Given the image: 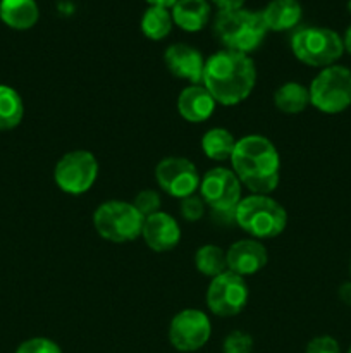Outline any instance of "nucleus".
<instances>
[{
  "mask_svg": "<svg viewBox=\"0 0 351 353\" xmlns=\"http://www.w3.org/2000/svg\"><path fill=\"white\" fill-rule=\"evenodd\" d=\"M257 69L250 55L222 50L210 55L203 68V86L220 105H237L250 97Z\"/></svg>",
  "mask_w": 351,
  "mask_h": 353,
  "instance_id": "1",
  "label": "nucleus"
},
{
  "mask_svg": "<svg viewBox=\"0 0 351 353\" xmlns=\"http://www.w3.org/2000/svg\"><path fill=\"white\" fill-rule=\"evenodd\" d=\"M231 162L241 185L255 195H268L277 188L281 159L268 138L248 134L237 140Z\"/></svg>",
  "mask_w": 351,
  "mask_h": 353,
  "instance_id": "2",
  "label": "nucleus"
},
{
  "mask_svg": "<svg viewBox=\"0 0 351 353\" xmlns=\"http://www.w3.org/2000/svg\"><path fill=\"white\" fill-rule=\"evenodd\" d=\"M217 38L226 45L227 50L250 54L257 50L267 34L262 12L248 9L219 10L213 23Z\"/></svg>",
  "mask_w": 351,
  "mask_h": 353,
  "instance_id": "3",
  "label": "nucleus"
},
{
  "mask_svg": "<svg viewBox=\"0 0 351 353\" xmlns=\"http://www.w3.org/2000/svg\"><path fill=\"white\" fill-rule=\"evenodd\" d=\"M237 226L253 238H275L288 226V212L268 195L244 196L234 209Z\"/></svg>",
  "mask_w": 351,
  "mask_h": 353,
  "instance_id": "4",
  "label": "nucleus"
},
{
  "mask_svg": "<svg viewBox=\"0 0 351 353\" xmlns=\"http://www.w3.org/2000/svg\"><path fill=\"white\" fill-rule=\"evenodd\" d=\"M291 50L299 62L312 68H329L344 52L343 38L329 28H301L291 38Z\"/></svg>",
  "mask_w": 351,
  "mask_h": 353,
  "instance_id": "5",
  "label": "nucleus"
},
{
  "mask_svg": "<svg viewBox=\"0 0 351 353\" xmlns=\"http://www.w3.org/2000/svg\"><path fill=\"white\" fill-rule=\"evenodd\" d=\"M145 217L134 209L133 203L109 200L96 207L93 226L96 233L112 243H126L141 236Z\"/></svg>",
  "mask_w": 351,
  "mask_h": 353,
  "instance_id": "6",
  "label": "nucleus"
},
{
  "mask_svg": "<svg viewBox=\"0 0 351 353\" xmlns=\"http://www.w3.org/2000/svg\"><path fill=\"white\" fill-rule=\"evenodd\" d=\"M310 103L323 114H339L351 105V71L344 65L323 68L308 88Z\"/></svg>",
  "mask_w": 351,
  "mask_h": 353,
  "instance_id": "7",
  "label": "nucleus"
},
{
  "mask_svg": "<svg viewBox=\"0 0 351 353\" xmlns=\"http://www.w3.org/2000/svg\"><path fill=\"white\" fill-rule=\"evenodd\" d=\"M98 176V162L88 150H72L57 162L54 171L58 188L69 195H83L88 192Z\"/></svg>",
  "mask_w": 351,
  "mask_h": 353,
  "instance_id": "8",
  "label": "nucleus"
},
{
  "mask_svg": "<svg viewBox=\"0 0 351 353\" xmlns=\"http://www.w3.org/2000/svg\"><path fill=\"white\" fill-rule=\"evenodd\" d=\"M248 303V285L244 278L226 271L212 279L206 292V305L219 317L237 316Z\"/></svg>",
  "mask_w": 351,
  "mask_h": 353,
  "instance_id": "9",
  "label": "nucleus"
},
{
  "mask_svg": "<svg viewBox=\"0 0 351 353\" xmlns=\"http://www.w3.org/2000/svg\"><path fill=\"white\" fill-rule=\"evenodd\" d=\"M212 334V324L205 312L186 309L176 314L169 326V341L179 352H196L205 347Z\"/></svg>",
  "mask_w": 351,
  "mask_h": 353,
  "instance_id": "10",
  "label": "nucleus"
},
{
  "mask_svg": "<svg viewBox=\"0 0 351 353\" xmlns=\"http://www.w3.org/2000/svg\"><path fill=\"white\" fill-rule=\"evenodd\" d=\"M200 193L205 205L217 212H234L241 200V181L234 171L213 168L200 181Z\"/></svg>",
  "mask_w": 351,
  "mask_h": 353,
  "instance_id": "11",
  "label": "nucleus"
},
{
  "mask_svg": "<svg viewBox=\"0 0 351 353\" xmlns=\"http://www.w3.org/2000/svg\"><path fill=\"white\" fill-rule=\"evenodd\" d=\"M158 186L174 199H188L200 188L198 169L184 157H165L155 169Z\"/></svg>",
  "mask_w": 351,
  "mask_h": 353,
  "instance_id": "12",
  "label": "nucleus"
},
{
  "mask_svg": "<svg viewBox=\"0 0 351 353\" xmlns=\"http://www.w3.org/2000/svg\"><path fill=\"white\" fill-rule=\"evenodd\" d=\"M141 236L148 248L158 252V254H164V252H171L172 248L178 247L179 240H181V230L174 217L165 212H157L145 217Z\"/></svg>",
  "mask_w": 351,
  "mask_h": 353,
  "instance_id": "13",
  "label": "nucleus"
},
{
  "mask_svg": "<svg viewBox=\"0 0 351 353\" xmlns=\"http://www.w3.org/2000/svg\"><path fill=\"white\" fill-rule=\"evenodd\" d=\"M268 261L267 250L257 240H240L226 252L227 271L241 276H253L265 268Z\"/></svg>",
  "mask_w": 351,
  "mask_h": 353,
  "instance_id": "14",
  "label": "nucleus"
},
{
  "mask_svg": "<svg viewBox=\"0 0 351 353\" xmlns=\"http://www.w3.org/2000/svg\"><path fill=\"white\" fill-rule=\"evenodd\" d=\"M164 62L176 78L188 79L191 85L202 83L205 61L195 47H189L186 43L171 45L165 50Z\"/></svg>",
  "mask_w": 351,
  "mask_h": 353,
  "instance_id": "15",
  "label": "nucleus"
},
{
  "mask_svg": "<svg viewBox=\"0 0 351 353\" xmlns=\"http://www.w3.org/2000/svg\"><path fill=\"white\" fill-rule=\"evenodd\" d=\"M215 100L203 85H189L179 93L178 110L189 123H203L215 110Z\"/></svg>",
  "mask_w": 351,
  "mask_h": 353,
  "instance_id": "16",
  "label": "nucleus"
},
{
  "mask_svg": "<svg viewBox=\"0 0 351 353\" xmlns=\"http://www.w3.org/2000/svg\"><path fill=\"white\" fill-rule=\"evenodd\" d=\"M172 21L181 30L196 33L209 23L210 6L206 0H178L171 7Z\"/></svg>",
  "mask_w": 351,
  "mask_h": 353,
  "instance_id": "17",
  "label": "nucleus"
},
{
  "mask_svg": "<svg viewBox=\"0 0 351 353\" xmlns=\"http://www.w3.org/2000/svg\"><path fill=\"white\" fill-rule=\"evenodd\" d=\"M303 16L301 3L298 0H272L262 10V17L272 31H288L299 23Z\"/></svg>",
  "mask_w": 351,
  "mask_h": 353,
  "instance_id": "18",
  "label": "nucleus"
},
{
  "mask_svg": "<svg viewBox=\"0 0 351 353\" xmlns=\"http://www.w3.org/2000/svg\"><path fill=\"white\" fill-rule=\"evenodd\" d=\"M36 0H0V19L12 30H30L38 23Z\"/></svg>",
  "mask_w": 351,
  "mask_h": 353,
  "instance_id": "19",
  "label": "nucleus"
},
{
  "mask_svg": "<svg viewBox=\"0 0 351 353\" xmlns=\"http://www.w3.org/2000/svg\"><path fill=\"white\" fill-rule=\"evenodd\" d=\"M308 88L295 81L284 83L274 93V105L284 114H299L308 107Z\"/></svg>",
  "mask_w": 351,
  "mask_h": 353,
  "instance_id": "20",
  "label": "nucleus"
},
{
  "mask_svg": "<svg viewBox=\"0 0 351 353\" xmlns=\"http://www.w3.org/2000/svg\"><path fill=\"white\" fill-rule=\"evenodd\" d=\"M234 147H236V140H234L233 133L224 128H213L209 130L202 138V150L212 161H227L233 157Z\"/></svg>",
  "mask_w": 351,
  "mask_h": 353,
  "instance_id": "21",
  "label": "nucleus"
},
{
  "mask_svg": "<svg viewBox=\"0 0 351 353\" xmlns=\"http://www.w3.org/2000/svg\"><path fill=\"white\" fill-rule=\"evenodd\" d=\"M172 24H174L172 14L165 7L150 6L141 17V31L148 40L153 41L164 40L165 37H169Z\"/></svg>",
  "mask_w": 351,
  "mask_h": 353,
  "instance_id": "22",
  "label": "nucleus"
},
{
  "mask_svg": "<svg viewBox=\"0 0 351 353\" xmlns=\"http://www.w3.org/2000/svg\"><path fill=\"white\" fill-rule=\"evenodd\" d=\"M24 116V103L14 88L0 85V131L19 126Z\"/></svg>",
  "mask_w": 351,
  "mask_h": 353,
  "instance_id": "23",
  "label": "nucleus"
},
{
  "mask_svg": "<svg viewBox=\"0 0 351 353\" xmlns=\"http://www.w3.org/2000/svg\"><path fill=\"white\" fill-rule=\"evenodd\" d=\"M195 264L200 274L209 276V278H217L222 272L227 271L226 252L215 245H205L198 248L195 255Z\"/></svg>",
  "mask_w": 351,
  "mask_h": 353,
  "instance_id": "24",
  "label": "nucleus"
},
{
  "mask_svg": "<svg viewBox=\"0 0 351 353\" xmlns=\"http://www.w3.org/2000/svg\"><path fill=\"white\" fill-rule=\"evenodd\" d=\"M134 209L141 214L143 217L151 216V214L160 212V195L155 190H141L133 202Z\"/></svg>",
  "mask_w": 351,
  "mask_h": 353,
  "instance_id": "25",
  "label": "nucleus"
},
{
  "mask_svg": "<svg viewBox=\"0 0 351 353\" xmlns=\"http://www.w3.org/2000/svg\"><path fill=\"white\" fill-rule=\"evenodd\" d=\"M253 338L244 331H233L224 340V353H251Z\"/></svg>",
  "mask_w": 351,
  "mask_h": 353,
  "instance_id": "26",
  "label": "nucleus"
},
{
  "mask_svg": "<svg viewBox=\"0 0 351 353\" xmlns=\"http://www.w3.org/2000/svg\"><path fill=\"white\" fill-rule=\"evenodd\" d=\"M16 353H62L61 347L48 338H31L17 347Z\"/></svg>",
  "mask_w": 351,
  "mask_h": 353,
  "instance_id": "27",
  "label": "nucleus"
},
{
  "mask_svg": "<svg viewBox=\"0 0 351 353\" xmlns=\"http://www.w3.org/2000/svg\"><path fill=\"white\" fill-rule=\"evenodd\" d=\"M205 214V202L200 196H188V199H182L181 202V216L184 217L186 221H191V223H196L200 221Z\"/></svg>",
  "mask_w": 351,
  "mask_h": 353,
  "instance_id": "28",
  "label": "nucleus"
},
{
  "mask_svg": "<svg viewBox=\"0 0 351 353\" xmlns=\"http://www.w3.org/2000/svg\"><path fill=\"white\" fill-rule=\"evenodd\" d=\"M306 353H341V348L334 338L317 336L308 343Z\"/></svg>",
  "mask_w": 351,
  "mask_h": 353,
  "instance_id": "29",
  "label": "nucleus"
},
{
  "mask_svg": "<svg viewBox=\"0 0 351 353\" xmlns=\"http://www.w3.org/2000/svg\"><path fill=\"white\" fill-rule=\"evenodd\" d=\"M219 10H234V9H243L246 0H212Z\"/></svg>",
  "mask_w": 351,
  "mask_h": 353,
  "instance_id": "30",
  "label": "nucleus"
},
{
  "mask_svg": "<svg viewBox=\"0 0 351 353\" xmlns=\"http://www.w3.org/2000/svg\"><path fill=\"white\" fill-rule=\"evenodd\" d=\"M339 299H341V302L346 303L348 307H351V281L343 283V285H341Z\"/></svg>",
  "mask_w": 351,
  "mask_h": 353,
  "instance_id": "31",
  "label": "nucleus"
},
{
  "mask_svg": "<svg viewBox=\"0 0 351 353\" xmlns=\"http://www.w3.org/2000/svg\"><path fill=\"white\" fill-rule=\"evenodd\" d=\"M150 6H157V7H165V9H171L178 0H147Z\"/></svg>",
  "mask_w": 351,
  "mask_h": 353,
  "instance_id": "32",
  "label": "nucleus"
},
{
  "mask_svg": "<svg viewBox=\"0 0 351 353\" xmlns=\"http://www.w3.org/2000/svg\"><path fill=\"white\" fill-rule=\"evenodd\" d=\"M343 45H344V50H346L348 54H351V24H350V26H348V30L344 31Z\"/></svg>",
  "mask_w": 351,
  "mask_h": 353,
  "instance_id": "33",
  "label": "nucleus"
},
{
  "mask_svg": "<svg viewBox=\"0 0 351 353\" xmlns=\"http://www.w3.org/2000/svg\"><path fill=\"white\" fill-rule=\"evenodd\" d=\"M348 10H350V14H351V0H348Z\"/></svg>",
  "mask_w": 351,
  "mask_h": 353,
  "instance_id": "34",
  "label": "nucleus"
},
{
  "mask_svg": "<svg viewBox=\"0 0 351 353\" xmlns=\"http://www.w3.org/2000/svg\"><path fill=\"white\" fill-rule=\"evenodd\" d=\"M350 272H351V261H350Z\"/></svg>",
  "mask_w": 351,
  "mask_h": 353,
  "instance_id": "35",
  "label": "nucleus"
},
{
  "mask_svg": "<svg viewBox=\"0 0 351 353\" xmlns=\"http://www.w3.org/2000/svg\"><path fill=\"white\" fill-rule=\"evenodd\" d=\"M348 353H351V347H350V350H348Z\"/></svg>",
  "mask_w": 351,
  "mask_h": 353,
  "instance_id": "36",
  "label": "nucleus"
}]
</instances>
